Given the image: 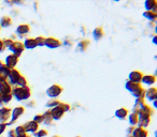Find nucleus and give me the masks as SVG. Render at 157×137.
Returning <instances> with one entry per match:
<instances>
[{"instance_id": "obj_16", "label": "nucleus", "mask_w": 157, "mask_h": 137, "mask_svg": "<svg viewBox=\"0 0 157 137\" xmlns=\"http://www.w3.org/2000/svg\"><path fill=\"white\" fill-rule=\"evenodd\" d=\"M24 45V47L25 48H28V49H33L37 47V43H36V40L35 39H31V38H29V39H26L25 42L23 43Z\"/></svg>"}, {"instance_id": "obj_39", "label": "nucleus", "mask_w": 157, "mask_h": 137, "mask_svg": "<svg viewBox=\"0 0 157 137\" xmlns=\"http://www.w3.org/2000/svg\"><path fill=\"white\" fill-rule=\"evenodd\" d=\"M5 47L3 46V43H2V41H0V52H2L3 49H5Z\"/></svg>"}, {"instance_id": "obj_12", "label": "nucleus", "mask_w": 157, "mask_h": 137, "mask_svg": "<svg viewBox=\"0 0 157 137\" xmlns=\"http://www.w3.org/2000/svg\"><path fill=\"white\" fill-rule=\"evenodd\" d=\"M143 77V74L139 71H134L129 74V81L131 83H136V84H139L141 79Z\"/></svg>"}, {"instance_id": "obj_26", "label": "nucleus", "mask_w": 157, "mask_h": 137, "mask_svg": "<svg viewBox=\"0 0 157 137\" xmlns=\"http://www.w3.org/2000/svg\"><path fill=\"white\" fill-rule=\"evenodd\" d=\"M42 117H43V122H44L45 124H51L52 123V120H53V118H52V116H51V111H46V113H44L43 115H42Z\"/></svg>"}, {"instance_id": "obj_2", "label": "nucleus", "mask_w": 157, "mask_h": 137, "mask_svg": "<svg viewBox=\"0 0 157 137\" xmlns=\"http://www.w3.org/2000/svg\"><path fill=\"white\" fill-rule=\"evenodd\" d=\"M17 101L27 100L30 97V89L29 87H16L13 89V95Z\"/></svg>"}, {"instance_id": "obj_3", "label": "nucleus", "mask_w": 157, "mask_h": 137, "mask_svg": "<svg viewBox=\"0 0 157 137\" xmlns=\"http://www.w3.org/2000/svg\"><path fill=\"white\" fill-rule=\"evenodd\" d=\"M9 48H10V50L12 52V55L16 56V57H19V56L22 55L23 52H24L25 47H24L23 43L18 42V41H15V42H13V43H12V45L10 46Z\"/></svg>"}, {"instance_id": "obj_10", "label": "nucleus", "mask_w": 157, "mask_h": 137, "mask_svg": "<svg viewBox=\"0 0 157 137\" xmlns=\"http://www.w3.org/2000/svg\"><path fill=\"white\" fill-rule=\"evenodd\" d=\"M24 111H25V109H24V107H15L13 111H11V115H12V120H11V122H10L9 124H12L14 123L16 120L21 117V116L24 114Z\"/></svg>"}, {"instance_id": "obj_24", "label": "nucleus", "mask_w": 157, "mask_h": 137, "mask_svg": "<svg viewBox=\"0 0 157 137\" xmlns=\"http://www.w3.org/2000/svg\"><path fill=\"white\" fill-rule=\"evenodd\" d=\"M14 132L16 134V137H28L27 133L25 132V130L23 128V125H19L14 130Z\"/></svg>"}, {"instance_id": "obj_34", "label": "nucleus", "mask_w": 157, "mask_h": 137, "mask_svg": "<svg viewBox=\"0 0 157 137\" xmlns=\"http://www.w3.org/2000/svg\"><path fill=\"white\" fill-rule=\"evenodd\" d=\"M2 43H3L5 47H10L12 45V43H13V41L11 40V39H5V40L2 41Z\"/></svg>"}, {"instance_id": "obj_17", "label": "nucleus", "mask_w": 157, "mask_h": 137, "mask_svg": "<svg viewBox=\"0 0 157 137\" xmlns=\"http://www.w3.org/2000/svg\"><path fill=\"white\" fill-rule=\"evenodd\" d=\"M29 31H30L29 25H19L16 29V32L19 34V36H23V34H27Z\"/></svg>"}, {"instance_id": "obj_5", "label": "nucleus", "mask_w": 157, "mask_h": 137, "mask_svg": "<svg viewBox=\"0 0 157 137\" xmlns=\"http://www.w3.org/2000/svg\"><path fill=\"white\" fill-rule=\"evenodd\" d=\"M11 109L8 107H2L0 108V123H5L9 118L11 117Z\"/></svg>"}, {"instance_id": "obj_23", "label": "nucleus", "mask_w": 157, "mask_h": 137, "mask_svg": "<svg viewBox=\"0 0 157 137\" xmlns=\"http://www.w3.org/2000/svg\"><path fill=\"white\" fill-rule=\"evenodd\" d=\"M94 39L95 40H100L101 38H102L103 36H104V32H103V29L101 28V27H97L96 29L94 30Z\"/></svg>"}, {"instance_id": "obj_32", "label": "nucleus", "mask_w": 157, "mask_h": 137, "mask_svg": "<svg viewBox=\"0 0 157 137\" xmlns=\"http://www.w3.org/2000/svg\"><path fill=\"white\" fill-rule=\"evenodd\" d=\"M12 93L10 94H3L2 95V103H9L11 100H12Z\"/></svg>"}, {"instance_id": "obj_30", "label": "nucleus", "mask_w": 157, "mask_h": 137, "mask_svg": "<svg viewBox=\"0 0 157 137\" xmlns=\"http://www.w3.org/2000/svg\"><path fill=\"white\" fill-rule=\"evenodd\" d=\"M35 40H36L37 46H43L45 44V38H43V36H38Z\"/></svg>"}, {"instance_id": "obj_29", "label": "nucleus", "mask_w": 157, "mask_h": 137, "mask_svg": "<svg viewBox=\"0 0 157 137\" xmlns=\"http://www.w3.org/2000/svg\"><path fill=\"white\" fill-rule=\"evenodd\" d=\"M59 104H60V102H59V101H57V100H54V99H52V100H49V101L46 103V106L54 108V107L58 106Z\"/></svg>"}, {"instance_id": "obj_22", "label": "nucleus", "mask_w": 157, "mask_h": 137, "mask_svg": "<svg viewBox=\"0 0 157 137\" xmlns=\"http://www.w3.org/2000/svg\"><path fill=\"white\" fill-rule=\"evenodd\" d=\"M115 116L118 119H125L126 117L128 116V111L126 108H120L115 111Z\"/></svg>"}, {"instance_id": "obj_42", "label": "nucleus", "mask_w": 157, "mask_h": 137, "mask_svg": "<svg viewBox=\"0 0 157 137\" xmlns=\"http://www.w3.org/2000/svg\"><path fill=\"white\" fill-rule=\"evenodd\" d=\"M1 104H2V94L0 93V105H1Z\"/></svg>"}, {"instance_id": "obj_41", "label": "nucleus", "mask_w": 157, "mask_h": 137, "mask_svg": "<svg viewBox=\"0 0 157 137\" xmlns=\"http://www.w3.org/2000/svg\"><path fill=\"white\" fill-rule=\"evenodd\" d=\"M134 130H135V128H134V126H132V128H128V132H129V133L134 132Z\"/></svg>"}, {"instance_id": "obj_19", "label": "nucleus", "mask_w": 157, "mask_h": 137, "mask_svg": "<svg viewBox=\"0 0 157 137\" xmlns=\"http://www.w3.org/2000/svg\"><path fill=\"white\" fill-rule=\"evenodd\" d=\"M12 25V19L9 16H3L0 19V27H3V28H8Z\"/></svg>"}, {"instance_id": "obj_27", "label": "nucleus", "mask_w": 157, "mask_h": 137, "mask_svg": "<svg viewBox=\"0 0 157 137\" xmlns=\"http://www.w3.org/2000/svg\"><path fill=\"white\" fill-rule=\"evenodd\" d=\"M143 16L148 18V21H155L156 19V12H152V11H146L143 13Z\"/></svg>"}, {"instance_id": "obj_25", "label": "nucleus", "mask_w": 157, "mask_h": 137, "mask_svg": "<svg viewBox=\"0 0 157 137\" xmlns=\"http://www.w3.org/2000/svg\"><path fill=\"white\" fill-rule=\"evenodd\" d=\"M138 121H139V117H138V114L137 113H132L129 115V123L134 126L136 124H138Z\"/></svg>"}, {"instance_id": "obj_36", "label": "nucleus", "mask_w": 157, "mask_h": 137, "mask_svg": "<svg viewBox=\"0 0 157 137\" xmlns=\"http://www.w3.org/2000/svg\"><path fill=\"white\" fill-rule=\"evenodd\" d=\"M59 106L63 108V111H65V113L70 109V106H69L68 104H66V103H60V104H59Z\"/></svg>"}, {"instance_id": "obj_35", "label": "nucleus", "mask_w": 157, "mask_h": 137, "mask_svg": "<svg viewBox=\"0 0 157 137\" xmlns=\"http://www.w3.org/2000/svg\"><path fill=\"white\" fill-rule=\"evenodd\" d=\"M33 121L36 122V123H41V122H43V117H42V115H37L35 118H33Z\"/></svg>"}, {"instance_id": "obj_13", "label": "nucleus", "mask_w": 157, "mask_h": 137, "mask_svg": "<svg viewBox=\"0 0 157 137\" xmlns=\"http://www.w3.org/2000/svg\"><path fill=\"white\" fill-rule=\"evenodd\" d=\"M12 92V87L10 86V84L5 80L2 83H0V93L3 95V94H10Z\"/></svg>"}, {"instance_id": "obj_45", "label": "nucleus", "mask_w": 157, "mask_h": 137, "mask_svg": "<svg viewBox=\"0 0 157 137\" xmlns=\"http://www.w3.org/2000/svg\"><path fill=\"white\" fill-rule=\"evenodd\" d=\"M53 137H60V136H53Z\"/></svg>"}, {"instance_id": "obj_31", "label": "nucleus", "mask_w": 157, "mask_h": 137, "mask_svg": "<svg viewBox=\"0 0 157 137\" xmlns=\"http://www.w3.org/2000/svg\"><path fill=\"white\" fill-rule=\"evenodd\" d=\"M17 85H18V87H27V80H26V78L23 77V76H21L19 80L17 81Z\"/></svg>"}, {"instance_id": "obj_18", "label": "nucleus", "mask_w": 157, "mask_h": 137, "mask_svg": "<svg viewBox=\"0 0 157 137\" xmlns=\"http://www.w3.org/2000/svg\"><path fill=\"white\" fill-rule=\"evenodd\" d=\"M157 3L155 0H146L145 1V9L148 11H152V12H156Z\"/></svg>"}, {"instance_id": "obj_4", "label": "nucleus", "mask_w": 157, "mask_h": 137, "mask_svg": "<svg viewBox=\"0 0 157 137\" xmlns=\"http://www.w3.org/2000/svg\"><path fill=\"white\" fill-rule=\"evenodd\" d=\"M61 92H63V89H61V87L58 86V85H53V86H51V87L46 90V94H47V97H49L51 99H55V97H59Z\"/></svg>"}, {"instance_id": "obj_11", "label": "nucleus", "mask_w": 157, "mask_h": 137, "mask_svg": "<svg viewBox=\"0 0 157 137\" xmlns=\"http://www.w3.org/2000/svg\"><path fill=\"white\" fill-rule=\"evenodd\" d=\"M44 45L47 46L49 48H57L61 45V43H60V41L55 39V38H47V39H45Z\"/></svg>"}, {"instance_id": "obj_14", "label": "nucleus", "mask_w": 157, "mask_h": 137, "mask_svg": "<svg viewBox=\"0 0 157 137\" xmlns=\"http://www.w3.org/2000/svg\"><path fill=\"white\" fill-rule=\"evenodd\" d=\"M144 95L146 97L148 101H155L157 97V91H156V88H150L144 93Z\"/></svg>"}, {"instance_id": "obj_44", "label": "nucleus", "mask_w": 157, "mask_h": 137, "mask_svg": "<svg viewBox=\"0 0 157 137\" xmlns=\"http://www.w3.org/2000/svg\"><path fill=\"white\" fill-rule=\"evenodd\" d=\"M153 42H154V44H156V38H154V39H153Z\"/></svg>"}, {"instance_id": "obj_28", "label": "nucleus", "mask_w": 157, "mask_h": 137, "mask_svg": "<svg viewBox=\"0 0 157 137\" xmlns=\"http://www.w3.org/2000/svg\"><path fill=\"white\" fill-rule=\"evenodd\" d=\"M90 41L88 40H83V41H81L80 43H79V48L81 49L82 52H84V50H86V48L90 46Z\"/></svg>"}, {"instance_id": "obj_37", "label": "nucleus", "mask_w": 157, "mask_h": 137, "mask_svg": "<svg viewBox=\"0 0 157 137\" xmlns=\"http://www.w3.org/2000/svg\"><path fill=\"white\" fill-rule=\"evenodd\" d=\"M5 128H7V123H0V135L5 131Z\"/></svg>"}, {"instance_id": "obj_40", "label": "nucleus", "mask_w": 157, "mask_h": 137, "mask_svg": "<svg viewBox=\"0 0 157 137\" xmlns=\"http://www.w3.org/2000/svg\"><path fill=\"white\" fill-rule=\"evenodd\" d=\"M5 78L3 77V76H1L0 75V83H2V81H5Z\"/></svg>"}, {"instance_id": "obj_7", "label": "nucleus", "mask_w": 157, "mask_h": 137, "mask_svg": "<svg viewBox=\"0 0 157 137\" xmlns=\"http://www.w3.org/2000/svg\"><path fill=\"white\" fill-rule=\"evenodd\" d=\"M51 116H52V118H53V120H59L61 119V117L63 116V114H65V111H63V108L59 106H56L54 107V108H52L51 109Z\"/></svg>"}, {"instance_id": "obj_15", "label": "nucleus", "mask_w": 157, "mask_h": 137, "mask_svg": "<svg viewBox=\"0 0 157 137\" xmlns=\"http://www.w3.org/2000/svg\"><path fill=\"white\" fill-rule=\"evenodd\" d=\"M132 137H148V132L143 128H137L132 132Z\"/></svg>"}, {"instance_id": "obj_8", "label": "nucleus", "mask_w": 157, "mask_h": 137, "mask_svg": "<svg viewBox=\"0 0 157 137\" xmlns=\"http://www.w3.org/2000/svg\"><path fill=\"white\" fill-rule=\"evenodd\" d=\"M8 78L10 80V84L11 85H17V81L19 80L21 78V74H19V72L17 70H11L9 73V75H8Z\"/></svg>"}, {"instance_id": "obj_6", "label": "nucleus", "mask_w": 157, "mask_h": 137, "mask_svg": "<svg viewBox=\"0 0 157 137\" xmlns=\"http://www.w3.org/2000/svg\"><path fill=\"white\" fill-rule=\"evenodd\" d=\"M17 61H18V57L14 56V55H9L8 57L5 58V66L10 69V70H13L15 66L17 64Z\"/></svg>"}, {"instance_id": "obj_21", "label": "nucleus", "mask_w": 157, "mask_h": 137, "mask_svg": "<svg viewBox=\"0 0 157 137\" xmlns=\"http://www.w3.org/2000/svg\"><path fill=\"white\" fill-rule=\"evenodd\" d=\"M10 71H11V70L8 69V68L5 66V64H3V62L0 61V75L3 76L5 78H7L8 75H9Z\"/></svg>"}, {"instance_id": "obj_33", "label": "nucleus", "mask_w": 157, "mask_h": 137, "mask_svg": "<svg viewBox=\"0 0 157 137\" xmlns=\"http://www.w3.org/2000/svg\"><path fill=\"white\" fill-rule=\"evenodd\" d=\"M47 135V132L45 130H39L38 132L35 133V136L36 137H43V136H46Z\"/></svg>"}, {"instance_id": "obj_38", "label": "nucleus", "mask_w": 157, "mask_h": 137, "mask_svg": "<svg viewBox=\"0 0 157 137\" xmlns=\"http://www.w3.org/2000/svg\"><path fill=\"white\" fill-rule=\"evenodd\" d=\"M8 136L9 137H16V134H15V132H14V130H11L9 132V134H8Z\"/></svg>"}, {"instance_id": "obj_1", "label": "nucleus", "mask_w": 157, "mask_h": 137, "mask_svg": "<svg viewBox=\"0 0 157 137\" xmlns=\"http://www.w3.org/2000/svg\"><path fill=\"white\" fill-rule=\"evenodd\" d=\"M126 89L131 92V94L136 97V99H138V97H144V89L141 87V85L140 84H136V83H131V81H127L126 83Z\"/></svg>"}, {"instance_id": "obj_46", "label": "nucleus", "mask_w": 157, "mask_h": 137, "mask_svg": "<svg viewBox=\"0 0 157 137\" xmlns=\"http://www.w3.org/2000/svg\"><path fill=\"white\" fill-rule=\"evenodd\" d=\"M128 137H132V136H128Z\"/></svg>"}, {"instance_id": "obj_43", "label": "nucleus", "mask_w": 157, "mask_h": 137, "mask_svg": "<svg viewBox=\"0 0 157 137\" xmlns=\"http://www.w3.org/2000/svg\"><path fill=\"white\" fill-rule=\"evenodd\" d=\"M153 104H154V107H156V106H157V101H156V100L154 101V103H153Z\"/></svg>"}, {"instance_id": "obj_20", "label": "nucleus", "mask_w": 157, "mask_h": 137, "mask_svg": "<svg viewBox=\"0 0 157 137\" xmlns=\"http://www.w3.org/2000/svg\"><path fill=\"white\" fill-rule=\"evenodd\" d=\"M141 81L142 83H144L145 85H148V86H151V85H153L155 81H156V79H155V76L153 75H143V77H142V79H141Z\"/></svg>"}, {"instance_id": "obj_9", "label": "nucleus", "mask_w": 157, "mask_h": 137, "mask_svg": "<svg viewBox=\"0 0 157 137\" xmlns=\"http://www.w3.org/2000/svg\"><path fill=\"white\" fill-rule=\"evenodd\" d=\"M23 128H24V130H25V132L28 133H36L37 131H38V128H39V124L36 123L33 120L32 121H28L27 123H25L24 125H23Z\"/></svg>"}]
</instances>
